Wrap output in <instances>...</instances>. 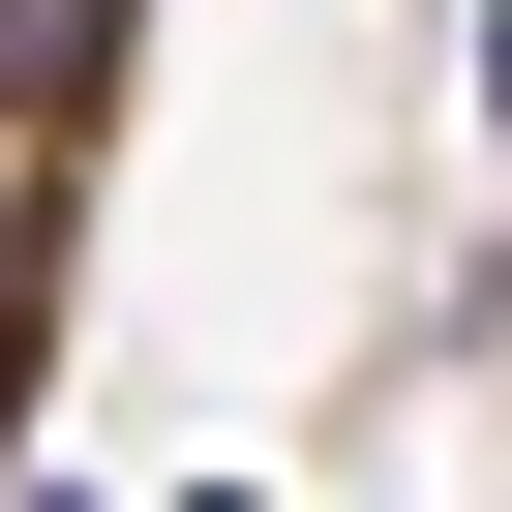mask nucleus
<instances>
[{
  "instance_id": "nucleus-1",
  "label": "nucleus",
  "mask_w": 512,
  "mask_h": 512,
  "mask_svg": "<svg viewBox=\"0 0 512 512\" xmlns=\"http://www.w3.org/2000/svg\"><path fill=\"white\" fill-rule=\"evenodd\" d=\"M482 121H512V0H482Z\"/></svg>"
}]
</instances>
